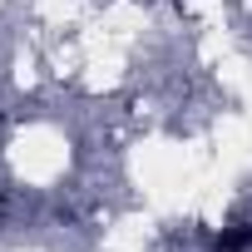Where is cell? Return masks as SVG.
Here are the masks:
<instances>
[{"instance_id":"6da1fadb","label":"cell","mask_w":252,"mask_h":252,"mask_svg":"<svg viewBox=\"0 0 252 252\" xmlns=\"http://www.w3.org/2000/svg\"><path fill=\"white\" fill-rule=\"evenodd\" d=\"M247 247H252V227H247V222L218 232V242H213V252H247Z\"/></svg>"}]
</instances>
